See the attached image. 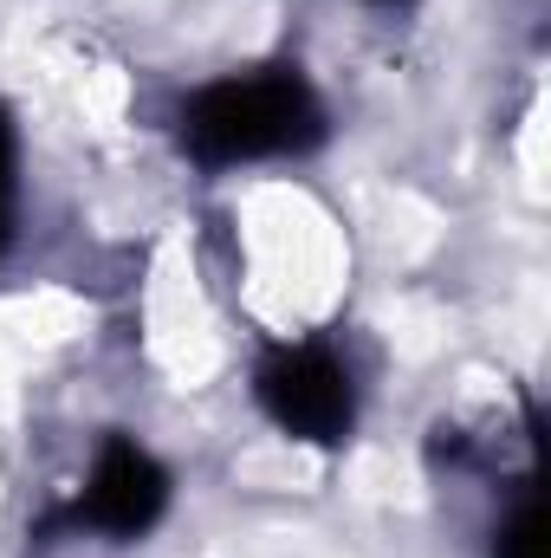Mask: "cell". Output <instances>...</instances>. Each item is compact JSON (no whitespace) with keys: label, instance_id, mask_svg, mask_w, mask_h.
<instances>
[{"label":"cell","instance_id":"cell-1","mask_svg":"<svg viewBox=\"0 0 551 558\" xmlns=\"http://www.w3.org/2000/svg\"><path fill=\"white\" fill-rule=\"evenodd\" d=\"M182 137L201 162H254L311 149L325 137V111L298 72H254V78H221L182 111Z\"/></svg>","mask_w":551,"mask_h":558},{"label":"cell","instance_id":"cell-2","mask_svg":"<svg viewBox=\"0 0 551 558\" xmlns=\"http://www.w3.org/2000/svg\"><path fill=\"white\" fill-rule=\"evenodd\" d=\"M260 403H267V416H273L285 435H298V441L331 448V441L351 435V377H344V364H338L331 351H318V344L273 351V357L260 364Z\"/></svg>","mask_w":551,"mask_h":558},{"label":"cell","instance_id":"cell-3","mask_svg":"<svg viewBox=\"0 0 551 558\" xmlns=\"http://www.w3.org/2000/svg\"><path fill=\"white\" fill-rule=\"evenodd\" d=\"M162 500H169V474L143 454L137 441H105V454L91 468V487L78 500V520H91L98 533L131 539L162 513Z\"/></svg>","mask_w":551,"mask_h":558},{"label":"cell","instance_id":"cell-4","mask_svg":"<svg viewBox=\"0 0 551 558\" xmlns=\"http://www.w3.org/2000/svg\"><path fill=\"white\" fill-rule=\"evenodd\" d=\"M493 558H546V507H539V500H526V507L500 526Z\"/></svg>","mask_w":551,"mask_h":558},{"label":"cell","instance_id":"cell-5","mask_svg":"<svg viewBox=\"0 0 551 558\" xmlns=\"http://www.w3.org/2000/svg\"><path fill=\"white\" fill-rule=\"evenodd\" d=\"M7 234H13V124L0 111V247H7Z\"/></svg>","mask_w":551,"mask_h":558}]
</instances>
